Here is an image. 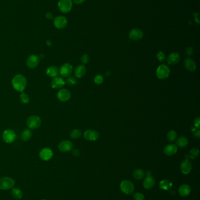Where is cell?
I'll use <instances>...</instances> for the list:
<instances>
[{
    "instance_id": "ffe728a7",
    "label": "cell",
    "mask_w": 200,
    "mask_h": 200,
    "mask_svg": "<svg viewBox=\"0 0 200 200\" xmlns=\"http://www.w3.org/2000/svg\"><path fill=\"white\" fill-rule=\"evenodd\" d=\"M184 66L185 68L190 72H194L197 68V65L194 60L191 58H187L185 59Z\"/></svg>"
},
{
    "instance_id": "f6af8a7d",
    "label": "cell",
    "mask_w": 200,
    "mask_h": 200,
    "mask_svg": "<svg viewBox=\"0 0 200 200\" xmlns=\"http://www.w3.org/2000/svg\"><path fill=\"white\" fill-rule=\"evenodd\" d=\"M46 44H47V45H48V46H51L52 42H51V40H48L46 41Z\"/></svg>"
},
{
    "instance_id": "836d02e7",
    "label": "cell",
    "mask_w": 200,
    "mask_h": 200,
    "mask_svg": "<svg viewBox=\"0 0 200 200\" xmlns=\"http://www.w3.org/2000/svg\"><path fill=\"white\" fill-rule=\"evenodd\" d=\"M20 100L21 101L22 103L23 104H28L30 101V98L28 97V95L26 94L23 93V92H22L21 94Z\"/></svg>"
},
{
    "instance_id": "bcb514c9",
    "label": "cell",
    "mask_w": 200,
    "mask_h": 200,
    "mask_svg": "<svg viewBox=\"0 0 200 200\" xmlns=\"http://www.w3.org/2000/svg\"><path fill=\"white\" fill-rule=\"evenodd\" d=\"M44 54H40L39 56V58H40V59H44Z\"/></svg>"
},
{
    "instance_id": "7dc6e473",
    "label": "cell",
    "mask_w": 200,
    "mask_h": 200,
    "mask_svg": "<svg viewBox=\"0 0 200 200\" xmlns=\"http://www.w3.org/2000/svg\"></svg>"
},
{
    "instance_id": "d6986e66",
    "label": "cell",
    "mask_w": 200,
    "mask_h": 200,
    "mask_svg": "<svg viewBox=\"0 0 200 200\" xmlns=\"http://www.w3.org/2000/svg\"><path fill=\"white\" fill-rule=\"evenodd\" d=\"M178 147L175 144H169L165 146L164 149V153L165 155L168 156H171L175 155L177 152Z\"/></svg>"
},
{
    "instance_id": "d6a6232c",
    "label": "cell",
    "mask_w": 200,
    "mask_h": 200,
    "mask_svg": "<svg viewBox=\"0 0 200 200\" xmlns=\"http://www.w3.org/2000/svg\"><path fill=\"white\" fill-rule=\"evenodd\" d=\"M198 155H199V150L197 148H193L190 151L189 157L193 159H194L195 158L198 157Z\"/></svg>"
},
{
    "instance_id": "484cf974",
    "label": "cell",
    "mask_w": 200,
    "mask_h": 200,
    "mask_svg": "<svg viewBox=\"0 0 200 200\" xmlns=\"http://www.w3.org/2000/svg\"><path fill=\"white\" fill-rule=\"evenodd\" d=\"M32 136V132L31 131L30 129H25L21 133V137L23 141L26 142L30 140Z\"/></svg>"
},
{
    "instance_id": "4316f807",
    "label": "cell",
    "mask_w": 200,
    "mask_h": 200,
    "mask_svg": "<svg viewBox=\"0 0 200 200\" xmlns=\"http://www.w3.org/2000/svg\"><path fill=\"white\" fill-rule=\"evenodd\" d=\"M172 186H173V183L170 181L167 180L161 181L159 184V187L160 189H162L164 190H170L172 187Z\"/></svg>"
},
{
    "instance_id": "1f68e13d",
    "label": "cell",
    "mask_w": 200,
    "mask_h": 200,
    "mask_svg": "<svg viewBox=\"0 0 200 200\" xmlns=\"http://www.w3.org/2000/svg\"><path fill=\"white\" fill-rule=\"evenodd\" d=\"M77 79L74 76H69L68 77H66V80H65V84L69 85L71 86H75L77 84Z\"/></svg>"
},
{
    "instance_id": "ac0fdd59",
    "label": "cell",
    "mask_w": 200,
    "mask_h": 200,
    "mask_svg": "<svg viewBox=\"0 0 200 200\" xmlns=\"http://www.w3.org/2000/svg\"><path fill=\"white\" fill-rule=\"evenodd\" d=\"M65 85V80L60 77H56L51 81V87L54 89H60Z\"/></svg>"
},
{
    "instance_id": "7c38bea8",
    "label": "cell",
    "mask_w": 200,
    "mask_h": 200,
    "mask_svg": "<svg viewBox=\"0 0 200 200\" xmlns=\"http://www.w3.org/2000/svg\"><path fill=\"white\" fill-rule=\"evenodd\" d=\"M53 155V151L50 148L45 147L42 149L40 152V157L44 161H48L52 159Z\"/></svg>"
},
{
    "instance_id": "603a6c76",
    "label": "cell",
    "mask_w": 200,
    "mask_h": 200,
    "mask_svg": "<svg viewBox=\"0 0 200 200\" xmlns=\"http://www.w3.org/2000/svg\"><path fill=\"white\" fill-rule=\"evenodd\" d=\"M180 60V54L178 53L173 52L169 55L167 58V62L168 64H169L170 65H174L178 63Z\"/></svg>"
},
{
    "instance_id": "cb8c5ba5",
    "label": "cell",
    "mask_w": 200,
    "mask_h": 200,
    "mask_svg": "<svg viewBox=\"0 0 200 200\" xmlns=\"http://www.w3.org/2000/svg\"><path fill=\"white\" fill-rule=\"evenodd\" d=\"M191 188L188 184L181 185L179 188V193L182 197H187L190 194Z\"/></svg>"
},
{
    "instance_id": "7bdbcfd3",
    "label": "cell",
    "mask_w": 200,
    "mask_h": 200,
    "mask_svg": "<svg viewBox=\"0 0 200 200\" xmlns=\"http://www.w3.org/2000/svg\"><path fill=\"white\" fill-rule=\"evenodd\" d=\"M45 16L48 20H52L53 19V15L52 14L51 12H48L46 13Z\"/></svg>"
},
{
    "instance_id": "e575fe53",
    "label": "cell",
    "mask_w": 200,
    "mask_h": 200,
    "mask_svg": "<svg viewBox=\"0 0 200 200\" xmlns=\"http://www.w3.org/2000/svg\"><path fill=\"white\" fill-rule=\"evenodd\" d=\"M156 57H157V60L160 62H163L165 59V55L164 53L162 51H160L159 52L157 53V55H156Z\"/></svg>"
},
{
    "instance_id": "d590c367",
    "label": "cell",
    "mask_w": 200,
    "mask_h": 200,
    "mask_svg": "<svg viewBox=\"0 0 200 200\" xmlns=\"http://www.w3.org/2000/svg\"><path fill=\"white\" fill-rule=\"evenodd\" d=\"M103 80H104V78H103V77L100 75V74H98V75H96L94 78V82H95V84H98V85H100L103 82Z\"/></svg>"
},
{
    "instance_id": "52a82bcc",
    "label": "cell",
    "mask_w": 200,
    "mask_h": 200,
    "mask_svg": "<svg viewBox=\"0 0 200 200\" xmlns=\"http://www.w3.org/2000/svg\"><path fill=\"white\" fill-rule=\"evenodd\" d=\"M68 24V20L64 16L59 15L55 17L54 20V25L57 29H64Z\"/></svg>"
},
{
    "instance_id": "6da1fadb",
    "label": "cell",
    "mask_w": 200,
    "mask_h": 200,
    "mask_svg": "<svg viewBox=\"0 0 200 200\" xmlns=\"http://www.w3.org/2000/svg\"><path fill=\"white\" fill-rule=\"evenodd\" d=\"M27 84L26 79L22 74H17L12 80V85L16 91L23 92Z\"/></svg>"
},
{
    "instance_id": "3957f363",
    "label": "cell",
    "mask_w": 200,
    "mask_h": 200,
    "mask_svg": "<svg viewBox=\"0 0 200 200\" xmlns=\"http://www.w3.org/2000/svg\"><path fill=\"white\" fill-rule=\"evenodd\" d=\"M15 184V180L10 177H4L0 179V189L1 190H9L12 188Z\"/></svg>"
},
{
    "instance_id": "f35d334b",
    "label": "cell",
    "mask_w": 200,
    "mask_h": 200,
    "mask_svg": "<svg viewBox=\"0 0 200 200\" xmlns=\"http://www.w3.org/2000/svg\"><path fill=\"white\" fill-rule=\"evenodd\" d=\"M193 52H194V50L191 47H188L187 49H185V54L188 56H192Z\"/></svg>"
},
{
    "instance_id": "ba28073f",
    "label": "cell",
    "mask_w": 200,
    "mask_h": 200,
    "mask_svg": "<svg viewBox=\"0 0 200 200\" xmlns=\"http://www.w3.org/2000/svg\"><path fill=\"white\" fill-rule=\"evenodd\" d=\"M73 71V67L70 64L68 63L63 64L60 66V74L64 77H68L70 76Z\"/></svg>"
},
{
    "instance_id": "d4e9b609",
    "label": "cell",
    "mask_w": 200,
    "mask_h": 200,
    "mask_svg": "<svg viewBox=\"0 0 200 200\" xmlns=\"http://www.w3.org/2000/svg\"><path fill=\"white\" fill-rule=\"evenodd\" d=\"M188 144V139L185 137H180L176 139L175 145L177 147H179L180 148H184L187 147Z\"/></svg>"
},
{
    "instance_id": "9c48e42d",
    "label": "cell",
    "mask_w": 200,
    "mask_h": 200,
    "mask_svg": "<svg viewBox=\"0 0 200 200\" xmlns=\"http://www.w3.org/2000/svg\"><path fill=\"white\" fill-rule=\"evenodd\" d=\"M2 139L7 143H11L14 141L16 139L15 132L11 129H7L2 133Z\"/></svg>"
},
{
    "instance_id": "ee69618b",
    "label": "cell",
    "mask_w": 200,
    "mask_h": 200,
    "mask_svg": "<svg viewBox=\"0 0 200 200\" xmlns=\"http://www.w3.org/2000/svg\"><path fill=\"white\" fill-rule=\"evenodd\" d=\"M85 1L86 0H73L74 2L76 4H77V5H80V4H83Z\"/></svg>"
},
{
    "instance_id": "7402d4cb",
    "label": "cell",
    "mask_w": 200,
    "mask_h": 200,
    "mask_svg": "<svg viewBox=\"0 0 200 200\" xmlns=\"http://www.w3.org/2000/svg\"><path fill=\"white\" fill-rule=\"evenodd\" d=\"M86 72V68L84 64H80L74 70L75 77L77 78L83 77Z\"/></svg>"
},
{
    "instance_id": "8d00e7d4",
    "label": "cell",
    "mask_w": 200,
    "mask_h": 200,
    "mask_svg": "<svg viewBox=\"0 0 200 200\" xmlns=\"http://www.w3.org/2000/svg\"><path fill=\"white\" fill-rule=\"evenodd\" d=\"M89 61V56L87 54H85L83 55L81 57V62L82 63V64H86L88 63Z\"/></svg>"
},
{
    "instance_id": "e0dca14e",
    "label": "cell",
    "mask_w": 200,
    "mask_h": 200,
    "mask_svg": "<svg viewBox=\"0 0 200 200\" xmlns=\"http://www.w3.org/2000/svg\"><path fill=\"white\" fill-rule=\"evenodd\" d=\"M180 170L184 174H188L192 170V163L188 159H186L181 163Z\"/></svg>"
},
{
    "instance_id": "44dd1931",
    "label": "cell",
    "mask_w": 200,
    "mask_h": 200,
    "mask_svg": "<svg viewBox=\"0 0 200 200\" xmlns=\"http://www.w3.org/2000/svg\"><path fill=\"white\" fill-rule=\"evenodd\" d=\"M46 74L48 76L51 78H55L58 77L60 74V70L55 66H50L46 69Z\"/></svg>"
},
{
    "instance_id": "9a60e30c",
    "label": "cell",
    "mask_w": 200,
    "mask_h": 200,
    "mask_svg": "<svg viewBox=\"0 0 200 200\" xmlns=\"http://www.w3.org/2000/svg\"><path fill=\"white\" fill-rule=\"evenodd\" d=\"M84 137L88 141H95L99 138V133L95 130H87L84 133Z\"/></svg>"
},
{
    "instance_id": "5bb4252c",
    "label": "cell",
    "mask_w": 200,
    "mask_h": 200,
    "mask_svg": "<svg viewBox=\"0 0 200 200\" xmlns=\"http://www.w3.org/2000/svg\"><path fill=\"white\" fill-rule=\"evenodd\" d=\"M40 63V58L36 54H31L26 61L27 66L30 68H35Z\"/></svg>"
},
{
    "instance_id": "30bf717a",
    "label": "cell",
    "mask_w": 200,
    "mask_h": 200,
    "mask_svg": "<svg viewBox=\"0 0 200 200\" xmlns=\"http://www.w3.org/2000/svg\"><path fill=\"white\" fill-rule=\"evenodd\" d=\"M155 185V179L151 175L150 171H147V176L143 181V186L145 189H151Z\"/></svg>"
},
{
    "instance_id": "8fae6325",
    "label": "cell",
    "mask_w": 200,
    "mask_h": 200,
    "mask_svg": "<svg viewBox=\"0 0 200 200\" xmlns=\"http://www.w3.org/2000/svg\"><path fill=\"white\" fill-rule=\"evenodd\" d=\"M57 97L62 102H66L70 100L71 93L68 89L63 88L60 90L57 93Z\"/></svg>"
},
{
    "instance_id": "5b68a950",
    "label": "cell",
    "mask_w": 200,
    "mask_h": 200,
    "mask_svg": "<svg viewBox=\"0 0 200 200\" xmlns=\"http://www.w3.org/2000/svg\"><path fill=\"white\" fill-rule=\"evenodd\" d=\"M26 125L30 129H36L40 127L41 120L40 118L36 115H32L28 118Z\"/></svg>"
},
{
    "instance_id": "ab89813d",
    "label": "cell",
    "mask_w": 200,
    "mask_h": 200,
    "mask_svg": "<svg viewBox=\"0 0 200 200\" xmlns=\"http://www.w3.org/2000/svg\"><path fill=\"white\" fill-rule=\"evenodd\" d=\"M194 126L196 128L200 129V118L197 117L194 120Z\"/></svg>"
},
{
    "instance_id": "83f0119b",
    "label": "cell",
    "mask_w": 200,
    "mask_h": 200,
    "mask_svg": "<svg viewBox=\"0 0 200 200\" xmlns=\"http://www.w3.org/2000/svg\"><path fill=\"white\" fill-rule=\"evenodd\" d=\"M145 171L140 169H136L133 171V176L134 177V178L137 180L142 179L145 177Z\"/></svg>"
},
{
    "instance_id": "4fadbf2b",
    "label": "cell",
    "mask_w": 200,
    "mask_h": 200,
    "mask_svg": "<svg viewBox=\"0 0 200 200\" xmlns=\"http://www.w3.org/2000/svg\"><path fill=\"white\" fill-rule=\"evenodd\" d=\"M144 34L143 32L138 28H134L130 30L129 36L130 39L133 40H140L143 38Z\"/></svg>"
},
{
    "instance_id": "f1b7e54d",
    "label": "cell",
    "mask_w": 200,
    "mask_h": 200,
    "mask_svg": "<svg viewBox=\"0 0 200 200\" xmlns=\"http://www.w3.org/2000/svg\"><path fill=\"white\" fill-rule=\"evenodd\" d=\"M12 195L16 200H20L22 198L23 193L20 189L17 188H14L11 191Z\"/></svg>"
},
{
    "instance_id": "b9f144b4",
    "label": "cell",
    "mask_w": 200,
    "mask_h": 200,
    "mask_svg": "<svg viewBox=\"0 0 200 200\" xmlns=\"http://www.w3.org/2000/svg\"><path fill=\"white\" fill-rule=\"evenodd\" d=\"M193 136L195 138L199 139L200 137V130H197V131H195V132L193 133Z\"/></svg>"
},
{
    "instance_id": "f546056e",
    "label": "cell",
    "mask_w": 200,
    "mask_h": 200,
    "mask_svg": "<svg viewBox=\"0 0 200 200\" xmlns=\"http://www.w3.org/2000/svg\"><path fill=\"white\" fill-rule=\"evenodd\" d=\"M82 136V131L79 129H75L70 132V137L73 139H78Z\"/></svg>"
},
{
    "instance_id": "60d3db41",
    "label": "cell",
    "mask_w": 200,
    "mask_h": 200,
    "mask_svg": "<svg viewBox=\"0 0 200 200\" xmlns=\"http://www.w3.org/2000/svg\"><path fill=\"white\" fill-rule=\"evenodd\" d=\"M72 154L74 156H76V157H78V156H79L80 155V151L79 150L75 149H74L72 151Z\"/></svg>"
},
{
    "instance_id": "277c9868",
    "label": "cell",
    "mask_w": 200,
    "mask_h": 200,
    "mask_svg": "<svg viewBox=\"0 0 200 200\" xmlns=\"http://www.w3.org/2000/svg\"><path fill=\"white\" fill-rule=\"evenodd\" d=\"M73 6L72 0H59L58 7L62 13H68L70 12Z\"/></svg>"
},
{
    "instance_id": "8992f818",
    "label": "cell",
    "mask_w": 200,
    "mask_h": 200,
    "mask_svg": "<svg viewBox=\"0 0 200 200\" xmlns=\"http://www.w3.org/2000/svg\"><path fill=\"white\" fill-rule=\"evenodd\" d=\"M120 189L126 194L130 195L133 193L135 187L130 181L123 180L120 184Z\"/></svg>"
},
{
    "instance_id": "4dcf8cb0",
    "label": "cell",
    "mask_w": 200,
    "mask_h": 200,
    "mask_svg": "<svg viewBox=\"0 0 200 200\" xmlns=\"http://www.w3.org/2000/svg\"><path fill=\"white\" fill-rule=\"evenodd\" d=\"M177 134L175 131H173V130L170 131L168 132V133L167 135V138L168 141L170 142L175 141L177 139Z\"/></svg>"
},
{
    "instance_id": "2e32d148",
    "label": "cell",
    "mask_w": 200,
    "mask_h": 200,
    "mask_svg": "<svg viewBox=\"0 0 200 200\" xmlns=\"http://www.w3.org/2000/svg\"><path fill=\"white\" fill-rule=\"evenodd\" d=\"M73 144L69 141H63L58 145V149L62 152H68L72 150Z\"/></svg>"
},
{
    "instance_id": "74e56055",
    "label": "cell",
    "mask_w": 200,
    "mask_h": 200,
    "mask_svg": "<svg viewBox=\"0 0 200 200\" xmlns=\"http://www.w3.org/2000/svg\"><path fill=\"white\" fill-rule=\"evenodd\" d=\"M133 198L135 200H144L145 196L140 193H137L133 195Z\"/></svg>"
},
{
    "instance_id": "7a4b0ae2",
    "label": "cell",
    "mask_w": 200,
    "mask_h": 200,
    "mask_svg": "<svg viewBox=\"0 0 200 200\" xmlns=\"http://www.w3.org/2000/svg\"><path fill=\"white\" fill-rule=\"evenodd\" d=\"M170 73L169 67L165 64L160 65L156 70V76L160 80H165L169 77Z\"/></svg>"
}]
</instances>
